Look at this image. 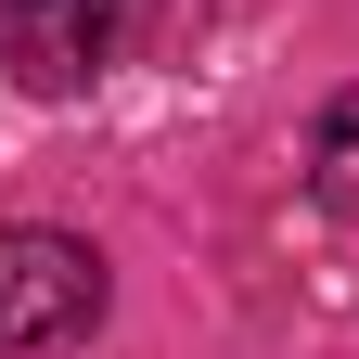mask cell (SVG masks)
<instances>
[{
    "label": "cell",
    "mask_w": 359,
    "mask_h": 359,
    "mask_svg": "<svg viewBox=\"0 0 359 359\" xmlns=\"http://www.w3.org/2000/svg\"><path fill=\"white\" fill-rule=\"evenodd\" d=\"M103 257L77 231H0V359H52L103 321Z\"/></svg>",
    "instance_id": "2"
},
{
    "label": "cell",
    "mask_w": 359,
    "mask_h": 359,
    "mask_svg": "<svg viewBox=\"0 0 359 359\" xmlns=\"http://www.w3.org/2000/svg\"><path fill=\"white\" fill-rule=\"evenodd\" d=\"M308 180H321V205L359 218V90H334V116H321V154H308Z\"/></svg>",
    "instance_id": "3"
},
{
    "label": "cell",
    "mask_w": 359,
    "mask_h": 359,
    "mask_svg": "<svg viewBox=\"0 0 359 359\" xmlns=\"http://www.w3.org/2000/svg\"><path fill=\"white\" fill-rule=\"evenodd\" d=\"M142 13L154 0H0V77H13L26 103H65V90L128 65Z\"/></svg>",
    "instance_id": "1"
}]
</instances>
